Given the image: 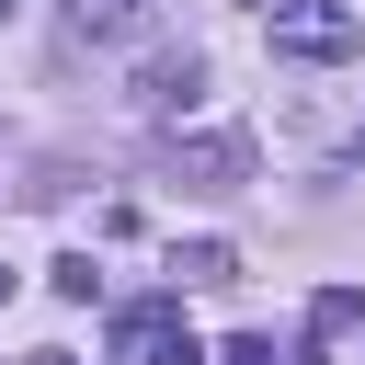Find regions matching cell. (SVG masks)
<instances>
[{
	"mask_svg": "<svg viewBox=\"0 0 365 365\" xmlns=\"http://www.w3.org/2000/svg\"><path fill=\"white\" fill-rule=\"evenodd\" d=\"M217 365H274V331H228V354Z\"/></svg>",
	"mask_w": 365,
	"mask_h": 365,
	"instance_id": "obj_9",
	"label": "cell"
},
{
	"mask_svg": "<svg viewBox=\"0 0 365 365\" xmlns=\"http://www.w3.org/2000/svg\"><path fill=\"white\" fill-rule=\"evenodd\" d=\"M57 297H80V308H91V297H103V262H91V251H68V262H57Z\"/></svg>",
	"mask_w": 365,
	"mask_h": 365,
	"instance_id": "obj_8",
	"label": "cell"
},
{
	"mask_svg": "<svg viewBox=\"0 0 365 365\" xmlns=\"http://www.w3.org/2000/svg\"><path fill=\"white\" fill-rule=\"evenodd\" d=\"M114 365H205V342L182 331V285H171V297H125V308H114Z\"/></svg>",
	"mask_w": 365,
	"mask_h": 365,
	"instance_id": "obj_2",
	"label": "cell"
},
{
	"mask_svg": "<svg viewBox=\"0 0 365 365\" xmlns=\"http://www.w3.org/2000/svg\"><path fill=\"white\" fill-rule=\"evenodd\" d=\"M274 57H297V68H342L354 46H365V11L354 0H274Z\"/></svg>",
	"mask_w": 365,
	"mask_h": 365,
	"instance_id": "obj_1",
	"label": "cell"
},
{
	"mask_svg": "<svg viewBox=\"0 0 365 365\" xmlns=\"http://www.w3.org/2000/svg\"><path fill=\"white\" fill-rule=\"evenodd\" d=\"M171 274H182V285H240V251H228V240H182Z\"/></svg>",
	"mask_w": 365,
	"mask_h": 365,
	"instance_id": "obj_6",
	"label": "cell"
},
{
	"mask_svg": "<svg viewBox=\"0 0 365 365\" xmlns=\"http://www.w3.org/2000/svg\"><path fill=\"white\" fill-rule=\"evenodd\" d=\"M68 34L80 46H125V34H148V0H68Z\"/></svg>",
	"mask_w": 365,
	"mask_h": 365,
	"instance_id": "obj_5",
	"label": "cell"
},
{
	"mask_svg": "<svg viewBox=\"0 0 365 365\" xmlns=\"http://www.w3.org/2000/svg\"><path fill=\"white\" fill-rule=\"evenodd\" d=\"M308 331H319V342L365 331V285H319V297H308Z\"/></svg>",
	"mask_w": 365,
	"mask_h": 365,
	"instance_id": "obj_7",
	"label": "cell"
},
{
	"mask_svg": "<svg viewBox=\"0 0 365 365\" xmlns=\"http://www.w3.org/2000/svg\"><path fill=\"white\" fill-rule=\"evenodd\" d=\"M262 171V148L240 137V125H205V137H171V182H194V194H240Z\"/></svg>",
	"mask_w": 365,
	"mask_h": 365,
	"instance_id": "obj_3",
	"label": "cell"
},
{
	"mask_svg": "<svg viewBox=\"0 0 365 365\" xmlns=\"http://www.w3.org/2000/svg\"><path fill=\"white\" fill-rule=\"evenodd\" d=\"M342 160H365V125H354V137H342Z\"/></svg>",
	"mask_w": 365,
	"mask_h": 365,
	"instance_id": "obj_10",
	"label": "cell"
},
{
	"mask_svg": "<svg viewBox=\"0 0 365 365\" xmlns=\"http://www.w3.org/2000/svg\"><path fill=\"white\" fill-rule=\"evenodd\" d=\"M205 103V57H148L137 68V114H194Z\"/></svg>",
	"mask_w": 365,
	"mask_h": 365,
	"instance_id": "obj_4",
	"label": "cell"
},
{
	"mask_svg": "<svg viewBox=\"0 0 365 365\" xmlns=\"http://www.w3.org/2000/svg\"><path fill=\"white\" fill-rule=\"evenodd\" d=\"M0 297H11V262H0Z\"/></svg>",
	"mask_w": 365,
	"mask_h": 365,
	"instance_id": "obj_11",
	"label": "cell"
}]
</instances>
